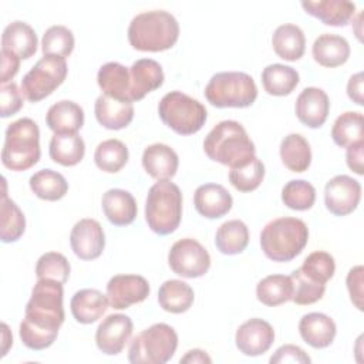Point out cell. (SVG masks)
<instances>
[{
	"label": "cell",
	"instance_id": "1",
	"mask_svg": "<svg viewBox=\"0 0 364 364\" xmlns=\"http://www.w3.org/2000/svg\"><path fill=\"white\" fill-rule=\"evenodd\" d=\"M63 296V283L37 279L18 330L20 338L27 348L38 351L48 348L55 341L65 317Z\"/></svg>",
	"mask_w": 364,
	"mask_h": 364
},
{
	"label": "cell",
	"instance_id": "2",
	"mask_svg": "<svg viewBox=\"0 0 364 364\" xmlns=\"http://www.w3.org/2000/svg\"><path fill=\"white\" fill-rule=\"evenodd\" d=\"M203 151L209 159L237 168L256 156V148L242 124L233 119L216 124L203 141Z\"/></svg>",
	"mask_w": 364,
	"mask_h": 364
},
{
	"label": "cell",
	"instance_id": "3",
	"mask_svg": "<svg viewBox=\"0 0 364 364\" xmlns=\"http://www.w3.org/2000/svg\"><path fill=\"white\" fill-rule=\"evenodd\" d=\"M179 37L178 20L165 10H149L136 14L128 26V41L139 51L169 50Z\"/></svg>",
	"mask_w": 364,
	"mask_h": 364
},
{
	"label": "cell",
	"instance_id": "4",
	"mask_svg": "<svg viewBox=\"0 0 364 364\" xmlns=\"http://www.w3.org/2000/svg\"><path fill=\"white\" fill-rule=\"evenodd\" d=\"M309 240L307 225L297 218L270 220L260 233V247L273 262H290L299 256Z\"/></svg>",
	"mask_w": 364,
	"mask_h": 364
},
{
	"label": "cell",
	"instance_id": "5",
	"mask_svg": "<svg viewBox=\"0 0 364 364\" xmlns=\"http://www.w3.org/2000/svg\"><path fill=\"white\" fill-rule=\"evenodd\" d=\"M182 218V193L169 179L154 183L146 195L145 220L152 232L165 236L175 232Z\"/></svg>",
	"mask_w": 364,
	"mask_h": 364
},
{
	"label": "cell",
	"instance_id": "6",
	"mask_svg": "<svg viewBox=\"0 0 364 364\" xmlns=\"http://www.w3.org/2000/svg\"><path fill=\"white\" fill-rule=\"evenodd\" d=\"M40 129L31 118L11 122L4 134L1 162L7 169L26 171L40 159Z\"/></svg>",
	"mask_w": 364,
	"mask_h": 364
},
{
	"label": "cell",
	"instance_id": "7",
	"mask_svg": "<svg viewBox=\"0 0 364 364\" xmlns=\"http://www.w3.org/2000/svg\"><path fill=\"white\" fill-rule=\"evenodd\" d=\"M206 100L218 108H246L257 98L255 80L242 71L216 73L205 87Z\"/></svg>",
	"mask_w": 364,
	"mask_h": 364
},
{
	"label": "cell",
	"instance_id": "8",
	"mask_svg": "<svg viewBox=\"0 0 364 364\" xmlns=\"http://www.w3.org/2000/svg\"><path fill=\"white\" fill-rule=\"evenodd\" d=\"M178 347V334L166 323H156L138 333L128 348V360L132 364L168 363Z\"/></svg>",
	"mask_w": 364,
	"mask_h": 364
},
{
	"label": "cell",
	"instance_id": "9",
	"mask_svg": "<svg viewBox=\"0 0 364 364\" xmlns=\"http://www.w3.org/2000/svg\"><path fill=\"white\" fill-rule=\"evenodd\" d=\"M158 114L162 122L179 135L198 132L208 118L205 105L182 91L165 94L159 101Z\"/></svg>",
	"mask_w": 364,
	"mask_h": 364
},
{
	"label": "cell",
	"instance_id": "10",
	"mask_svg": "<svg viewBox=\"0 0 364 364\" xmlns=\"http://www.w3.org/2000/svg\"><path fill=\"white\" fill-rule=\"evenodd\" d=\"M65 58L43 55L23 77L21 94L30 102H38L53 94L67 77Z\"/></svg>",
	"mask_w": 364,
	"mask_h": 364
},
{
	"label": "cell",
	"instance_id": "11",
	"mask_svg": "<svg viewBox=\"0 0 364 364\" xmlns=\"http://www.w3.org/2000/svg\"><path fill=\"white\" fill-rule=\"evenodd\" d=\"M168 264L175 274L195 279L209 270L210 256L198 240L185 237L172 245L168 253Z\"/></svg>",
	"mask_w": 364,
	"mask_h": 364
},
{
	"label": "cell",
	"instance_id": "12",
	"mask_svg": "<svg viewBox=\"0 0 364 364\" xmlns=\"http://www.w3.org/2000/svg\"><path fill=\"white\" fill-rule=\"evenodd\" d=\"M361 199V185L348 175H336L324 188V203L330 213L346 216L355 210Z\"/></svg>",
	"mask_w": 364,
	"mask_h": 364
},
{
	"label": "cell",
	"instance_id": "13",
	"mask_svg": "<svg viewBox=\"0 0 364 364\" xmlns=\"http://www.w3.org/2000/svg\"><path fill=\"white\" fill-rule=\"evenodd\" d=\"M149 296V283L139 274H117L107 283V297L115 310L128 309Z\"/></svg>",
	"mask_w": 364,
	"mask_h": 364
},
{
	"label": "cell",
	"instance_id": "14",
	"mask_svg": "<svg viewBox=\"0 0 364 364\" xmlns=\"http://www.w3.org/2000/svg\"><path fill=\"white\" fill-rule=\"evenodd\" d=\"M132 320L121 313L107 316L97 327L95 343L107 355L119 354L132 334Z\"/></svg>",
	"mask_w": 364,
	"mask_h": 364
},
{
	"label": "cell",
	"instance_id": "15",
	"mask_svg": "<svg viewBox=\"0 0 364 364\" xmlns=\"http://www.w3.org/2000/svg\"><path fill=\"white\" fill-rule=\"evenodd\" d=\"M70 245L77 257L92 260L101 256L105 247V235L98 220L85 218L78 220L70 233Z\"/></svg>",
	"mask_w": 364,
	"mask_h": 364
},
{
	"label": "cell",
	"instance_id": "16",
	"mask_svg": "<svg viewBox=\"0 0 364 364\" xmlns=\"http://www.w3.org/2000/svg\"><path fill=\"white\" fill-rule=\"evenodd\" d=\"M236 347L245 355L264 354L274 341V330L266 320L250 318L239 326L235 336Z\"/></svg>",
	"mask_w": 364,
	"mask_h": 364
},
{
	"label": "cell",
	"instance_id": "17",
	"mask_svg": "<svg viewBox=\"0 0 364 364\" xmlns=\"http://www.w3.org/2000/svg\"><path fill=\"white\" fill-rule=\"evenodd\" d=\"M296 115L309 128H320L330 111L328 95L317 87L304 88L296 100Z\"/></svg>",
	"mask_w": 364,
	"mask_h": 364
},
{
	"label": "cell",
	"instance_id": "18",
	"mask_svg": "<svg viewBox=\"0 0 364 364\" xmlns=\"http://www.w3.org/2000/svg\"><path fill=\"white\" fill-rule=\"evenodd\" d=\"M129 82L131 102L142 100L148 92L164 84V71L161 64L152 58L136 60L129 67Z\"/></svg>",
	"mask_w": 364,
	"mask_h": 364
},
{
	"label": "cell",
	"instance_id": "19",
	"mask_svg": "<svg viewBox=\"0 0 364 364\" xmlns=\"http://www.w3.org/2000/svg\"><path fill=\"white\" fill-rule=\"evenodd\" d=\"M193 205L203 218L218 219L232 209L233 199L225 186L219 183H205L196 188Z\"/></svg>",
	"mask_w": 364,
	"mask_h": 364
},
{
	"label": "cell",
	"instance_id": "20",
	"mask_svg": "<svg viewBox=\"0 0 364 364\" xmlns=\"http://www.w3.org/2000/svg\"><path fill=\"white\" fill-rule=\"evenodd\" d=\"M97 121L107 129H122L131 124L134 118V105L131 101L117 100L107 94H101L94 104Z\"/></svg>",
	"mask_w": 364,
	"mask_h": 364
},
{
	"label": "cell",
	"instance_id": "21",
	"mask_svg": "<svg viewBox=\"0 0 364 364\" xmlns=\"http://www.w3.org/2000/svg\"><path fill=\"white\" fill-rule=\"evenodd\" d=\"M178 155L169 145L158 142L148 145L144 149L142 166L149 176L158 181L173 178L178 171Z\"/></svg>",
	"mask_w": 364,
	"mask_h": 364
},
{
	"label": "cell",
	"instance_id": "22",
	"mask_svg": "<svg viewBox=\"0 0 364 364\" xmlns=\"http://www.w3.org/2000/svg\"><path fill=\"white\" fill-rule=\"evenodd\" d=\"M299 331L301 338L313 348H326L333 343L337 327L330 316L314 311L300 318Z\"/></svg>",
	"mask_w": 364,
	"mask_h": 364
},
{
	"label": "cell",
	"instance_id": "23",
	"mask_svg": "<svg viewBox=\"0 0 364 364\" xmlns=\"http://www.w3.org/2000/svg\"><path fill=\"white\" fill-rule=\"evenodd\" d=\"M304 11L321 23L334 27H343L351 21L355 13V4L348 0H318L301 1Z\"/></svg>",
	"mask_w": 364,
	"mask_h": 364
},
{
	"label": "cell",
	"instance_id": "24",
	"mask_svg": "<svg viewBox=\"0 0 364 364\" xmlns=\"http://www.w3.org/2000/svg\"><path fill=\"white\" fill-rule=\"evenodd\" d=\"M46 124L54 134H77L84 125V111L74 101L63 100L48 108Z\"/></svg>",
	"mask_w": 364,
	"mask_h": 364
},
{
	"label": "cell",
	"instance_id": "25",
	"mask_svg": "<svg viewBox=\"0 0 364 364\" xmlns=\"http://www.w3.org/2000/svg\"><path fill=\"white\" fill-rule=\"evenodd\" d=\"M102 210L107 219L115 226H127L136 218V202L128 191L124 189H108L102 195Z\"/></svg>",
	"mask_w": 364,
	"mask_h": 364
},
{
	"label": "cell",
	"instance_id": "26",
	"mask_svg": "<svg viewBox=\"0 0 364 364\" xmlns=\"http://www.w3.org/2000/svg\"><path fill=\"white\" fill-rule=\"evenodd\" d=\"M109 306L107 294H102L97 289L78 290L70 303L73 317L81 324L95 323L107 311Z\"/></svg>",
	"mask_w": 364,
	"mask_h": 364
},
{
	"label": "cell",
	"instance_id": "27",
	"mask_svg": "<svg viewBox=\"0 0 364 364\" xmlns=\"http://www.w3.org/2000/svg\"><path fill=\"white\" fill-rule=\"evenodd\" d=\"M37 34L26 21L9 23L1 34V50L14 53L20 58H30L37 50Z\"/></svg>",
	"mask_w": 364,
	"mask_h": 364
},
{
	"label": "cell",
	"instance_id": "28",
	"mask_svg": "<svg viewBox=\"0 0 364 364\" xmlns=\"http://www.w3.org/2000/svg\"><path fill=\"white\" fill-rule=\"evenodd\" d=\"M311 54L313 58L323 67H338L348 60L350 44L341 36L324 33L314 40Z\"/></svg>",
	"mask_w": 364,
	"mask_h": 364
},
{
	"label": "cell",
	"instance_id": "29",
	"mask_svg": "<svg viewBox=\"0 0 364 364\" xmlns=\"http://www.w3.org/2000/svg\"><path fill=\"white\" fill-rule=\"evenodd\" d=\"M97 82L100 88L104 91L102 94H107L117 100L131 101L129 100V91H131L129 70L125 65L117 61L105 63L98 70Z\"/></svg>",
	"mask_w": 364,
	"mask_h": 364
},
{
	"label": "cell",
	"instance_id": "30",
	"mask_svg": "<svg viewBox=\"0 0 364 364\" xmlns=\"http://www.w3.org/2000/svg\"><path fill=\"white\" fill-rule=\"evenodd\" d=\"M274 53L287 61H296L303 57L306 48V37L303 30L296 24H282L272 36Z\"/></svg>",
	"mask_w": 364,
	"mask_h": 364
},
{
	"label": "cell",
	"instance_id": "31",
	"mask_svg": "<svg viewBox=\"0 0 364 364\" xmlns=\"http://www.w3.org/2000/svg\"><path fill=\"white\" fill-rule=\"evenodd\" d=\"M193 300L195 294L192 287L182 280H166L161 284L158 290V303L168 313H185L191 309Z\"/></svg>",
	"mask_w": 364,
	"mask_h": 364
},
{
	"label": "cell",
	"instance_id": "32",
	"mask_svg": "<svg viewBox=\"0 0 364 364\" xmlns=\"http://www.w3.org/2000/svg\"><path fill=\"white\" fill-rule=\"evenodd\" d=\"M50 158L63 166H74L84 158L85 144L78 134H54L50 141Z\"/></svg>",
	"mask_w": 364,
	"mask_h": 364
},
{
	"label": "cell",
	"instance_id": "33",
	"mask_svg": "<svg viewBox=\"0 0 364 364\" xmlns=\"http://www.w3.org/2000/svg\"><path fill=\"white\" fill-rule=\"evenodd\" d=\"M280 158L291 172H304L311 164V149L300 134H289L280 142Z\"/></svg>",
	"mask_w": 364,
	"mask_h": 364
},
{
	"label": "cell",
	"instance_id": "34",
	"mask_svg": "<svg viewBox=\"0 0 364 364\" xmlns=\"http://www.w3.org/2000/svg\"><path fill=\"white\" fill-rule=\"evenodd\" d=\"M262 84L270 95H289L299 84V73L290 65L269 64L262 71Z\"/></svg>",
	"mask_w": 364,
	"mask_h": 364
},
{
	"label": "cell",
	"instance_id": "35",
	"mask_svg": "<svg viewBox=\"0 0 364 364\" xmlns=\"http://www.w3.org/2000/svg\"><path fill=\"white\" fill-rule=\"evenodd\" d=\"M249 243V229L239 219H232L219 226L215 236V245L223 255L242 253Z\"/></svg>",
	"mask_w": 364,
	"mask_h": 364
},
{
	"label": "cell",
	"instance_id": "36",
	"mask_svg": "<svg viewBox=\"0 0 364 364\" xmlns=\"http://www.w3.org/2000/svg\"><path fill=\"white\" fill-rule=\"evenodd\" d=\"M1 215V232L0 237L3 243L17 242L26 230V218L14 200L7 198L6 179H3V193L0 203Z\"/></svg>",
	"mask_w": 364,
	"mask_h": 364
},
{
	"label": "cell",
	"instance_id": "37",
	"mask_svg": "<svg viewBox=\"0 0 364 364\" xmlns=\"http://www.w3.org/2000/svg\"><path fill=\"white\" fill-rule=\"evenodd\" d=\"M293 283L290 276L270 274L262 279L256 286V297L260 303L274 307L291 300Z\"/></svg>",
	"mask_w": 364,
	"mask_h": 364
},
{
	"label": "cell",
	"instance_id": "38",
	"mask_svg": "<svg viewBox=\"0 0 364 364\" xmlns=\"http://www.w3.org/2000/svg\"><path fill=\"white\" fill-rule=\"evenodd\" d=\"M364 118L361 112L346 111L333 124L331 138L336 145L347 148L355 142L363 141Z\"/></svg>",
	"mask_w": 364,
	"mask_h": 364
},
{
	"label": "cell",
	"instance_id": "39",
	"mask_svg": "<svg viewBox=\"0 0 364 364\" xmlns=\"http://www.w3.org/2000/svg\"><path fill=\"white\" fill-rule=\"evenodd\" d=\"M30 189L44 200H58L65 196L68 183L65 178L53 169H40L30 176Z\"/></svg>",
	"mask_w": 364,
	"mask_h": 364
},
{
	"label": "cell",
	"instance_id": "40",
	"mask_svg": "<svg viewBox=\"0 0 364 364\" xmlns=\"http://www.w3.org/2000/svg\"><path fill=\"white\" fill-rule=\"evenodd\" d=\"M94 161L101 171L115 173L121 171L128 162V148L119 139H105L97 145L94 152Z\"/></svg>",
	"mask_w": 364,
	"mask_h": 364
},
{
	"label": "cell",
	"instance_id": "41",
	"mask_svg": "<svg viewBox=\"0 0 364 364\" xmlns=\"http://www.w3.org/2000/svg\"><path fill=\"white\" fill-rule=\"evenodd\" d=\"M74 34L65 26L48 27L41 38V50L44 55H55L65 58L74 50Z\"/></svg>",
	"mask_w": 364,
	"mask_h": 364
},
{
	"label": "cell",
	"instance_id": "42",
	"mask_svg": "<svg viewBox=\"0 0 364 364\" xmlns=\"http://www.w3.org/2000/svg\"><path fill=\"white\" fill-rule=\"evenodd\" d=\"M264 178V165L257 158L253 156L249 162L242 166L230 168L229 182L240 192H252L262 183Z\"/></svg>",
	"mask_w": 364,
	"mask_h": 364
},
{
	"label": "cell",
	"instance_id": "43",
	"mask_svg": "<svg viewBox=\"0 0 364 364\" xmlns=\"http://www.w3.org/2000/svg\"><path fill=\"white\" fill-rule=\"evenodd\" d=\"M299 270L309 280L318 284H326L334 276L336 272L334 257L324 250H316L304 259Z\"/></svg>",
	"mask_w": 364,
	"mask_h": 364
},
{
	"label": "cell",
	"instance_id": "44",
	"mask_svg": "<svg viewBox=\"0 0 364 364\" xmlns=\"http://www.w3.org/2000/svg\"><path fill=\"white\" fill-rule=\"evenodd\" d=\"M282 200L293 210H307L316 202V189L304 179H291L282 189Z\"/></svg>",
	"mask_w": 364,
	"mask_h": 364
},
{
	"label": "cell",
	"instance_id": "45",
	"mask_svg": "<svg viewBox=\"0 0 364 364\" xmlns=\"http://www.w3.org/2000/svg\"><path fill=\"white\" fill-rule=\"evenodd\" d=\"M70 270V262L58 252H47L41 255L36 264L37 279H50L63 284L68 280Z\"/></svg>",
	"mask_w": 364,
	"mask_h": 364
},
{
	"label": "cell",
	"instance_id": "46",
	"mask_svg": "<svg viewBox=\"0 0 364 364\" xmlns=\"http://www.w3.org/2000/svg\"><path fill=\"white\" fill-rule=\"evenodd\" d=\"M293 283L291 300L299 306H307L318 301L326 291V284H318L309 280L299 269L290 274Z\"/></svg>",
	"mask_w": 364,
	"mask_h": 364
},
{
	"label": "cell",
	"instance_id": "47",
	"mask_svg": "<svg viewBox=\"0 0 364 364\" xmlns=\"http://www.w3.org/2000/svg\"><path fill=\"white\" fill-rule=\"evenodd\" d=\"M0 102H1V118L14 115L23 107V94L17 84L10 81L0 87Z\"/></svg>",
	"mask_w": 364,
	"mask_h": 364
},
{
	"label": "cell",
	"instance_id": "48",
	"mask_svg": "<svg viewBox=\"0 0 364 364\" xmlns=\"http://www.w3.org/2000/svg\"><path fill=\"white\" fill-rule=\"evenodd\" d=\"M272 364H286V363H301L309 364L311 363V358L309 354L294 344H284L279 347L274 354L269 360Z\"/></svg>",
	"mask_w": 364,
	"mask_h": 364
},
{
	"label": "cell",
	"instance_id": "49",
	"mask_svg": "<svg viewBox=\"0 0 364 364\" xmlns=\"http://www.w3.org/2000/svg\"><path fill=\"white\" fill-rule=\"evenodd\" d=\"M363 266H355L350 269L346 279L350 299L358 310H363Z\"/></svg>",
	"mask_w": 364,
	"mask_h": 364
},
{
	"label": "cell",
	"instance_id": "50",
	"mask_svg": "<svg viewBox=\"0 0 364 364\" xmlns=\"http://www.w3.org/2000/svg\"><path fill=\"white\" fill-rule=\"evenodd\" d=\"M18 68H20V57H17L11 51L1 50V74H0L1 84L10 82V80L18 73Z\"/></svg>",
	"mask_w": 364,
	"mask_h": 364
},
{
	"label": "cell",
	"instance_id": "51",
	"mask_svg": "<svg viewBox=\"0 0 364 364\" xmlns=\"http://www.w3.org/2000/svg\"><path fill=\"white\" fill-rule=\"evenodd\" d=\"M363 156H364V141L355 142L350 146H347L346 152V161L348 168L355 172L357 175H363Z\"/></svg>",
	"mask_w": 364,
	"mask_h": 364
},
{
	"label": "cell",
	"instance_id": "52",
	"mask_svg": "<svg viewBox=\"0 0 364 364\" xmlns=\"http://www.w3.org/2000/svg\"><path fill=\"white\" fill-rule=\"evenodd\" d=\"M347 95L357 105H364L363 100V73H357L350 77L347 82Z\"/></svg>",
	"mask_w": 364,
	"mask_h": 364
},
{
	"label": "cell",
	"instance_id": "53",
	"mask_svg": "<svg viewBox=\"0 0 364 364\" xmlns=\"http://www.w3.org/2000/svg\"><path fill=\"white\" fill-rule=\"evenodd\" d=\"M181 364H198V363H208L210 364L212 363V358L206 354V351L203 350H199V348H193V350H189L181 360Z\"/></svg>",
	"mask_w": 364,
	"mask_h": 364
},
{
	"label": "cell",
	"instance_id": "54",
	"mask_svg": "<svg viewBox=\"0 0 364 364\" xmlns=\"http://www.w3.org/2000/svg\"><path fill=\"white\" fill-rule=\"evenodd\" d=\"M1 328H3V348H1V357H3V355H6V353H7V350H9V346L13 344V337L10 336V337L7 338V336L10 334V331H9V327H7L6 323L1 324Z\"/></svg>",
	"mask_w": 364,
	"mask_h": 364
}]
</instances>
